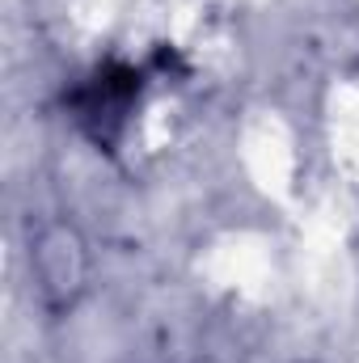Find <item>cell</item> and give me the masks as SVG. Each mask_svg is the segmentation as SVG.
<instances>
[{
	"mask_svg": "<svg viewBox=\"0 0 359 363\" xmlns=\"http://www.w3.org/2000/svg\"><path fill=\"white\" fill-rule=\"evenodd\" d=\"M136 93H140V72L136 68H123V64L101 68L89 85L77 89V97H72L77 123L89 131L97 144H110L114 131L123 127V114H127Z\"/></svg>",
	"mask_w": 359,
	"mask_h": 363,
	"instance_id": "1",
	"label": "cell"
}]
</instances>
